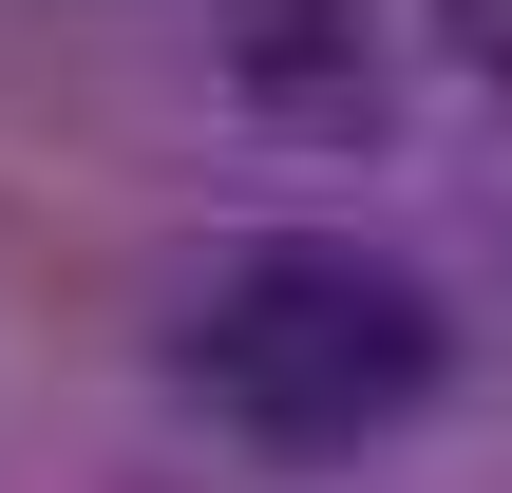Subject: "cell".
I'll list each match as a JSON object with an SVG mask.
<instances>
[{
    "label": "cell",
    "mask_w": 512,
    "mask_h": 493,
    "mask_svg": "<svg viewBox=\"0 0 512 493\" xmlns=\"http://www.w3.org/2000/svg\"><path fill=\"white\" fill-rule=\"evenodd\" d=\"M437 38H456L475 76H512V0H437Z\"/></svg>",
    "instance_id": "3"
},
{
    "label": "cell",
    "mask_w": 512,
    "mask_h": 493,
    "mask_svg": "<svg viewBox=\"0 0 512 493\" xmlns=\"http://www.w3.org/2000/svg\"><path fill=\"white\" fill-rule=\"evenodd\" d=\"M228 95L266 133H361L380 114V0H228Z\"/></svg>",
    "instance_id": "2"
},
{
    "label": "cell",
    "mask_w": 512,
    "mask_h": 493,
    "mask_svg": "<svg viewBox=\"0 0 512 493\" xmlns=\"http://www.w3.org/2000/svg\"><path fill=\"white\" fill-rule=\"evenodd\" d=\"M456 380V323L399 247H342V228H266L190 285V399L247 437V456H361L399 437L418 399Z\"/></svg>",
    "instance_id": "1"
}]
</instances>
